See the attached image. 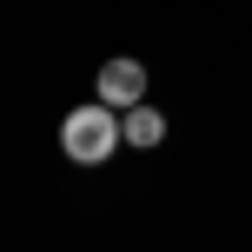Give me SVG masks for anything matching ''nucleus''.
<instances>
[{
    "instance_id": "obj_1",
    "label": "nucleus",
    "mask_w": 252,
    "mask_h": 252,
    "mask_svg": "<svg viewBox=\"0 0 252 252\" xmlns=\"http://www.w3.org/2000/svg\"><path fill=\"white\" fill-rule=\"evenodd\" d=\"M120 139H126V120H120L106 100L73 106V113H66V126H60V146H66V159H73V166H100Z\"/></svg>"
},
{
    "instance_id": "obj_2",
    "label": "nucleus",
    "mask_w": 252,
    "mask_h": 252,
    "mask_svg": "<svg viewBox=\"0 0 252 252\" xmlns=\"http://www.w3.org/2000/svg\"><path fill=\"white\" fill-rule=\"evenodd\" d=\"M100 100L113 106V113L146 106V66H139V60H106L100 66Z\"/></svg>"
},
{
    "instance_id": "obj_3",
    "label": "nucleus",
    "mask_w": 252,
    "mask_h": 252,
    "mask_svg": "<svg viewBox=\"0 0 252 252\" xmlns=\"http://www.w3.org/2000/svg\"><path fill=\"white\" fill-rule=\"evenodd\" d=\"M159 139H166V120L153 106H133L126 113V146H159Z\"/></svg>"
}]
</instances>
